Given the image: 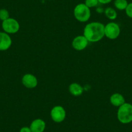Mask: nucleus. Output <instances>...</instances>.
<instances>
[{"mask_svg":"<svg viewBox=\"0 0 132 132\" xmlns=\"http://www.w3.org/2000/svg\"><path fill=\"white\" fill-rule=\"evenodd\" d=\"M117 119L122 124H129L132 122V105L125 102L119 107Z\"/></svg>","mask_w":132,"mask_h":132,"instance_id":"2","label":"nucleus"},{"mask_svg":"<svg viewBox=\"0 0 132 132\" xmlns=\"http://www.w3.org/2000/svg\"><path fill=\"white\" fill-rule=\"evenodd\" d=\"M126 14L130 18H132V3H128V7L125 10Z\"/></svg>","mask_w":132,"mask_h":132,"instance_id":"17","label":"nucleus"},{"mask_svg":"<svg viewBox=\"0 0 132 132\" xmlns=\"http://www.w3.org/2000/svg\"><path fill=\"white\" fill-rule=\"evenodd\" d=\"M12 39L9 34L5 32H0V51H5L12 45Z\"/></svg>","mask_w":132,"mask_h":132,"instance_id":"9","label":"nucleus"},{"mask_svg":"<svg viewBox=\"0 0 132 132\" xmlns=\"http://www.w3.org/2000/svg\"><path fill=\"white\" fill-rule=\"evenodd\" d=\"M105 15L108 19L111 20H114L117 18V13L114 9L111 7H108L104 11Z\"/></svg>","mask_w":132,"mask_h":132,"instance_id":"13","label":"nucleus"},{"mask_svg":"<svg viewBox=\"0 0 132 132\" xmlns=\"http://www.w3.org/2000/svg\"><path fill=\"white\" fill-rule=\"evenodd\" d=\"M84 36L89 42H97L105 36L104 25L100 22H91L86 25Z\"/></svg>","mask_w":132,"mask_h":132,"instance_id":"1","label":"nucleus"},{"mask_svg":"<svg viewBox=\"0 0 132 132\" xmlns=\"http://www.w3.org/2000/svg\"><path fill=\"white\" fill-rule=\"evenodd\" d=\"M74 16L80 22H86L91 17V10L84 3H79L74 9Z\"/></svg>","mask_w":132,"mask_h":132,"instance_id":"3","label":"nucleus"},{"mask_svg":"<svg viewBox=\"0 0 132 132\" xmlns=\"http://www.w3.org/2000/svg\"><path fill=\"white\" fill-rule=\"evenodd\" d=\"M98 2L101 4H108V3H111L113 0H98Z\"/></svg>","mask_w":132,"mask_h":132,"instance_id":"19","label":"nucleus"},{"mask_svg":"<svg viewBox=\"0 0 132 132\" xmlns=\"http://www.w3.org/2000/svg\"><path fill=\"white\" fill-rule=\"evenodd\" d=\"M88 40L84 36H77L73 39L72 42V46L75 50L82 51L87 47L88 45Z\"/></svg>","mask_w":132,"mask_h":132,"instance_id":"8","label":"nucleus"},{"mask_svg":"<svg viewBox=\"0 0 132 132\" xmlns=\"http://www.w3.org/2000/svg\"><path fill=\"white\" fill-rule=\"evenodd\" d=\"M128 2L127 0H115L114 5L117 9L119 11H124L126 10L128 7Z\"/></svg>","mask_w":132,"mask_h":132,"instance_id":"14","label":"nucleus"},{"mask_svg":"<svg viewBox=\"0 0 132 132\" xmlns=\"http://www.w3.org/2000/svg\"><path fill=\"white\" fill-rule=\"evenodd\" d=\"M46 124L42 119H36L33 120L30 126L32 132H44L45 129Z\"/></svg>","mask_w":132,"mask_h":132,"instance_id":"10","label":"nucleus"},{"mask_svg":"<svg viewBox=\"0 0 132 132\" xmlns=\"http://www.w3.org/2000/svg\"><path fill=\"white\" fill-rule=\"evenodd\" d=\"M105 36L110 40L117 38L120 34V29L119 25L115 22L108 23L104 26Z\"/></svg>","mask_w":132,"mask_h":132,"instance_id":"5","label":"nucleus"},{"mask_svg":"<svg viewBox=\"0 0 132 132\" xmlns=\"http://www.w3.org/2000/svg\"><path fill=\"white\" fill-rule=\"evenodd\" d=\"M69 91L70 93L73 96H78L83 93L84 89L79 84L73 83L69 86Z\"/></svg>","mask_w":132,"mask_h":132,"instance_id":"12","label":"nucleus"},{"mask_svg":"<svg viewBox=\"0 0 132 132\" xmlns=\"http://www.w3.org/2000/svg\"><path fill=\"white\" fill-rule=\"evenodd\" d=\"M20 132H32L31 129H30V127L24 126L20 129Z\"/></svg>","mask_w":132,"mask_h":132,"instance_id":"18","label":"nucleus"},{"mask_svg":"<svg viewBox=\"0 0 132 132\" xmlns=\"http://www.w3.org/2000/svg\"><path fill=\"white\" fill-rule=\"evenodd\" d=\"M21 82L23 85L28 89L35 88L38 85L37 78L34 75L30 73L25 74L23 76Z\"/></svg>","mask_w":132,"mask_h":132,"instance_id":"7","label":"nucleus"},{"mask_svg":"<svg viewBox=\"0 0 132 132\" xmlns=\"http://www.w3.org/2000/svg\"><path fill=\"white\" fill-rule=\"evenodd\" d=\"M2 29L7 34H15L20 30V25L18 21L14 18H9L2 21Z\"/></svg>","mask_w":132,"mask_h":132,"instance_id":"4","label":"nucleus"},{"mask_svg":"<svg viewBox=\"0 0 132 132\" xmlns=\"http://www.w3.org/2000/svg\"><path fill=\"white\" fill-rule=\"evenodd\" d=\"M9 18V12L7 9H0V20L3 21L7 20Z\"/></svg>","mask_w":132,"mask_h":132,"instance_id":"15","label":"nucleus"},{"mask_svg":"<svg viewBox=\"0 0 132 132\" xmlns=\"http://www.w3.org/2000/svg\"><path fill=\"white\" fill-rule=\"evenodd\" d=\"M110 102L111 104L116 107H120L125 103V98L122 95L118 93H113L110 96Z\"/></svg>","mask_w":132,"mask_h":132,"instance_id":"11","label":"nucleus"},{"mask_svg":"<svg viewBox=\"0 0 132 132\" xmlns=\"http://www.w3.org/2000/svg\"><path fill=\"white\" fill-rule=\"evenodd\" d=\"M99 3L98 0H85L84 4L89 9L96 7Z\"/></svg>","mask_w":132,"mask_h":132,"instance_id":"16","label":"nucleus"},{"mask_svg":"<svg viewBox=\"0 0 132 132\" xmlns=\"http://www.w3.org/2000/svg\"><path fill=\"white\" fill-rule=\"evenodd\" d=\"M51 117L52 120L55 122H62L66 117L65 110L61 106H54L51 111Z\"/></svg>","mask_w":132,"mask_h":132,"instance_id":"6","label":"nucleus"}]
</instances>
